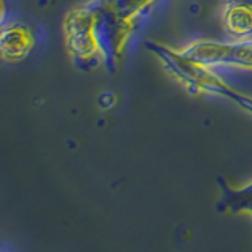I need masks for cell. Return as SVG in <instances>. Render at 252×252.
<instances>
[{
  "label": "cell",
  "instance_id": "obj_1",
  "mask_svg": "<svg viewBox=\"0 0 252 252\" xmlns=\"http://www.w3.org/2000/svg\"><path fill=\"white\" fill-rule=\"evenodd\" d=\"M144 44L150 52L155 54L161 60L164 68L169 69L170 74H173L178 81H181L188 87L189 92H205L211 94H219V96L230 99L236 106H240L241 109L252 114V96L232 89L218 74L213 73L208 66L199 65V63L186 59L180 51H175L164 44L155 41H145Z\"/></svg>",
  "mask_w": 252,
  "mask_h": 252
},
{
  "label": "cell",
  "instance_id": "obj_2",
  "mask_svg": "<svg viewBox=\"0 0 252 252\" xmlns=\"http://www.w3.org/2000/svg\"><path fill=\"white\" fill-rule=\"evenodd\" d=\"M87 5L94 13L93 33L94 38H96L99 54L102 57V66L109 73H114L118 62L123 57V51L126 43H128L129 35L136 30L137 21L122 19L120 16H117L107 6L98 3L96 0H92Z\"/></svg>",
  "mask_w": 252,
  "mask_h": 252
},
{
  "label": "cell",
  "instance_id": "obj_3",
  "mask_svg": "<svg viewBox=\"0 0 252 252\" xmlns=\"http://www.w3.org/2000/svg\"><path fill=\"white\" fill-rule=\"evenodd\" d=\"M94 13L89 5L69 10L63 18L65 46L77 66L84 69L102 65V57L93 33Z\"/></svg>",
  "mask_w": 252,
  "mask_h": 252
},
{
  "label": "cell",
  "instance_id": "obj_4",
  "mask_svg": "<svg viewBox=\"0 0 252 252\" xmlns=\"http://www.w3.org/2000/svg\"><path fill=\"white\" fill-rule=\"evenodd\" d=\"M35 46L33 32L29 26L11 21L2 26L0 32V52L6 62H21L32 52Z\"/></svg>",
  "mask_w": 252,
  "mask_h": 252
},
{
  "label": "cell",
  "instance_id": "obj_5",
  "mask_svg": "<svg viewBox=\"0 0 252 252\" xmlns=\"http://www.w3.org/2000/svg\"><path fill=\"white\" fill-rule=\"evenodd\" d=\"M180 52L186 59L208 68L216 65H227L228 55H230V43L213 41V39H199V41L186 46Z\"/></svg>",
  "mask_w": 252,
  "mask_h": 252
},
{
  "label": "cell",
  "instance_id": "obj_6",
  "mask_svg": "<svg viewBox=\"0 0 252 252\" xmlns=\"http://www.w3.org/2000/svg\"><path fill=\"white\" fill-rule=\"evenodd\" d=\"M220 200L218 203V211L228 213H249L252 218V181L238 189H233L219 178Z\"/></svg>",
  "mask_w": 252,
  "mask_h": 252
},
{
  "label": "cell",
  "instance_id": "obj_7",
  "mask_svg": "<svg viewBox=\"0 0 252 252\" xmlns=\"http://www.w3.org/2000/svg\"><path fill=\"white\" fill-rule=\"evenodd\" d=\"M225 30L238 39L252 38V6L230 3L222 14Z\"/></svg>",
  "mask_w": 252,
  "mask_h": 252
},
{
  "label": "cell",
  "instance_id": "obj_8",
  "mask_svg": "<svg viewBox=\"0 0 252 252\" xmlns=\"http://www.w3.org/2000/svg\"><path fill=\"white\" fill-rule=\"evenodd\" d=\"M96 2L107 6L122 19L139 21L140 14L148 10L155 0H96Z\"/></svg>",
  "mask_w": 252,
  "mask_h": 252
},
{
  "label": "cell",
  "instance_id": "obj_9",
  "mask_svg": "<svg viewBox=\"0 0 252 252\" xmlns=\"http://www.w3.org/2000/svg\"><path fill=\"white\" fill-rule=\"evenodd\" d=\"M227 65L252 69V38L230 43V55Z\"/></svg>",
  "mask_w": 252,
  "mask_h": 252
},
{
  "label": "cell",
  "instance_id": "obj_10",
  "mask_svg": "<svg viewBox=\"0 0 252 252\" xmlns=\"http://www.w3.org/2000/svg\"><path fill=\"white\" fill-rule=\"evenodd\" d=\"M227 5L230 3H236V5H248V6H252V0H225Z\"/></svg>",
  "mask_w": 252,
  "mask_h": 252
}]
</instances>
